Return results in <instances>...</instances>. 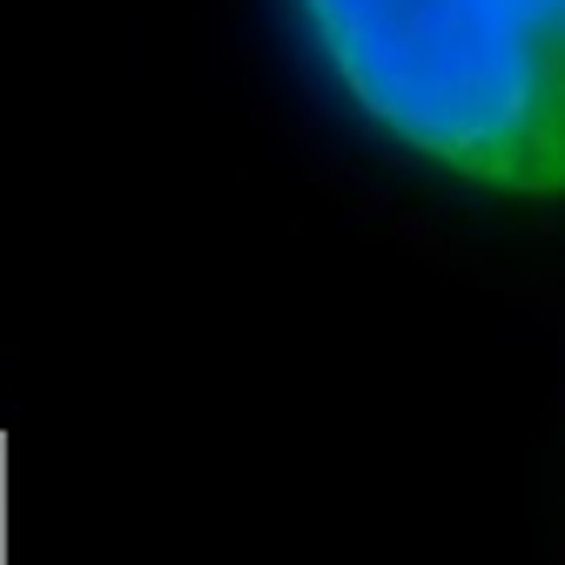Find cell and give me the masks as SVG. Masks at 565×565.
<instances>
[{
	"label": "cell",
	"instance_id": "6da1fadb",
	"mask_svg": "<svg viewBox=\"0 0 565 565\" xmlns=\"http://www.w3.org/2000/svg\"><path fill=\"white\" fill-rule=\"evenodd\" d=\"M343 108L471 189L565 195V0H290Z\"/></svg>",
	"mask_w": 565,
	"mask_h": 565
}]
</instances>
